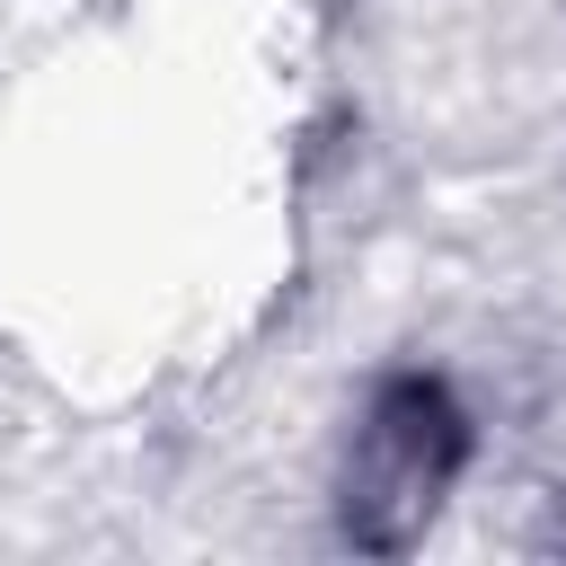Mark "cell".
Wrapping results in <instances>:
<instances>
[{
  "mask_svg": "<svg viewBox=\"0 0 566 566\" xmlns=\"http://www.w3.org/2000/svg\"><path fill=\"white\" fill-rule=\"evenodd\" d=\"M460 469V416L433 380H398L380 389L363 442H354V469H345V531L363 548H398L451 486Z\"/></svg>",
  "mask_w": 566,
  "mask_h": 566,
  "instance_id": "cell-1",
  "label": "cell"
}]
</instances>
